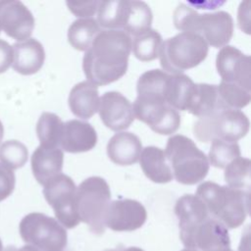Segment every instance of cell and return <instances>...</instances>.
<instances>
[{
	"mask_svg": "<svg viewBox=\"0 0 251 251\" xmlns=\"http://www.w3.org/2000/svg\"><path fill=\"white\" fill-rule=\"evenodd\" d=\"M131 42L124 30H101L83 56L82 69L88 81L97 86L121 78L127 70Z\"/></svg>",
	"mask_w": 251,
	"mask_h": 251,
	"instance_id": "cell-1",
	"label": "cell"
},
{
	"mask_svg": "<svg viewBox=\"0 0 251 251\" xmlns=\"http://www.w3.org/2000/svg\"><path fill=\"white\" fill-rule=\"evenodd\" d=\"M174 24L182 32L199 34L215 48L226 46L233 34V20L225 11L198 14L185 4H179L174 11Z\"/></svg>",
	"mask_w": 251,
	"mask_h": 251,
	"instance_id": "cell-2",
	"label": "cell"
},
{
	"mask_svg": "<svg viewBox=\"0 0 251 251\" xmlns=\"http://www.w3.org/2000/svg\"><path fill=\"white\" fill-rule=\"evenodd\" d=\"M173 176L182 184H196L209 172V161L203 151L188 137L176 134L168 139L165 149Z\"/></svg>",
	"mask_w": 251,
	"mask_h": 251,
	"instance_id": "cell-3",
	"label": "cell"
},
{
	"mask_svg": "<svg viewBox=\"0 0 251 251\" xmlns=\"http://www.w3.org/2000/svg\"><path fill=\"white\" fill-rule=\"evenodd\" d=\"M208 51L207 42L199 34L179 32L162 42L158 57L164 72L177 75L198 66Z\"/></svg>",
	"mask_w": 251,
	"mask_h": 251,
	"instance_id": "cell-4",
	"label": "cell"
},
{
	"mask_svg": "<svg viewBox=\"0 0 251 251\" xmlns=\"http://www.w3.org/2000/svg\"><path fill=\"white\" fill-rule=\"evenodd\" d=\"M250 122L240 110L219 109L213 114L199 118L194 124L193 132L201 142L221 139L236 142L244 137L249 130Z\"/></svg>",
	"mask_w": 251,
	"mask_h": 251,
	"instance_id": "cell-5",
	"label": "cell"
},
{
	"mask_svg": "<svg viewBox=\"0 0 251 251\" xmlns=\"http://www.w3.org/2000/svg\"><path fill=\"white\" fill-rule=\"evenodd\" d=\"M132 110L136 119L162 135L173 134L180 126L178 112L169 106L162 98L137 96Z\"/></svg>",
	"mask_w": 251,
	"mask_h": 251,
	"instance_id": "cell-6",
	"label": "cell"
},
{
	"mask_svg": "<svg viewBox=\"0 0 251 251\" xmlns=\"http://www.w3.org/2000/svg\"><path fill=\"white\" fill-rule=\"evenodd\" d=\"M197 195L213 210L231 218L242 216L244 200L248 199L249 192L222 186L213 181H204L198 186Z\"/></svg>",
	"mask_w": 251,
	"mask_h": 251,
	"instance_id": "cell-7",
	"label": "cell"
},
{
	"mask_svg": "<svg viewBox=\"0 0 251 251\" xmlns=\"http://www.w3.org/2000/svg\"><path fill=\"white\" fill-rule=\"evenodd\" d=\"M216 67L222 81L235 83L251 90L250 57L239 49L226 45L217 54Z\"/></svg>",
	"mask_w": 251,
	"mask_h": 251,
	"instance_id": "cell-8",
	"label": "cell"
},
{
	"mask_svg": "<svg viewBox=\"0 0 251 251\" xmlns=\"http://www.w3.org/2000/svg\"><path fill=\"white\" fill-rule=\"evenodd\" d=\"M0 28L18 42L24 41L30 38L34 18L21 1L0 0Z\"/></svg>",
	"mask_w": 251,
	"mask_h": 251,
	"instance_id": "cell-9",
	"label": "cell"
},
{
	"mask_svg": "<svg viewBox=\"0 0 251 251\" xmlns=\"http://www.w3.org/2000/svg\"><path fill=\"white\" fill-rule=\"evenodd\" d=\"M98 112L103 124L114 131L126 129L135 119L132 104L117 91L105 92L100 97Z\"/></svg>",
	"mask_w": 251,
	"mask_h": 251,
	"instance_id": "cell-10",
	"label": "cell"
},
{
	"mask_svg": "<svg viewBox=\"0 0 251 251\" xmlns=\"http://www.w3.org/2000/svg\"><path fill=\"white\" fill-rule=\"evenodd\" d=\"M43 186L45 199L54 207L57 215L64 220L73 216L76 191L74 180L69 176L60 174Z\"/></svg>",
	"mask_w": 251,
	"mask_h": 251,
	"instance_id": "cell-11",
	"label": "cell"
},
{
	"mask_svg": "<svg viewBox=\"0 0 251 251\" xmlns=\"http://www.w3.org/2000/svg\"><path fill=\"white\" fill-rule=\"evenodd\" d=\"M97 133L87 122L71 120L64 123L60 146L69 153L86 152L95 147Z\"/></svg>",
	"mask_w": 251,
	"mask_h": 251,
	"instance_id": "cell-12",
	"label": "cell"
},
{
	"mask_svg": "<svg viewBox=\"0 0 251 251\" xmlns=\"http://www.w3.org/2000/svg\"><path fill=\"white\" fill-rule=\"evenodd\" d=\"M13 69L24 75L37 73L43 66L45 51L43 45L35 38L16 42L13 46Z\"/></svg>",
	"mask_w": 251,
	"mask_h": 251,
	"instance_id": "cell-13",
	"label": "cell"
},
{
	"mask_svg": "<svg viewBox=\"0 0 251 251\" xmlns=\"http://www.w3.org/2000/svg\"><path fill=\"white\" fill-rule=\"evenodd\" d=\"M110 196V187L107 181L100 176H90L84 179L75 191L77 204L83 211H86L87 216H93L100 211Z\"/></svg>",
	"mask_w": 251,
	"mask_h": 251,
	"instance_id": "cell-14",
	"label": "cell"
},
{
	"mask_svg": "<svg viewBox=\"0 0 251 251\" xmlns=\"http://www.w3.org/2000/svg\"><path fill=\"white\" fill-rule=\"evenodd\" d=\"M64 154L59 147H44L39 145L31 156L33 176L41 185L62 174Z\"/></svg>",
	"mask_w": 251,
	"mask_h": 251,
	"instance_id": "cell-15",
	"label": "cell"
},
{
	"mask_svg": "<svg viewBox=\"0 0 251 251\" xmlns=\"http://www.w3.org/2000/svg\"><path fill=\"white\" fill-rule=\"evenodd\" d=\"M141 151V141L132 132H118L110 138L107 144L109 159L119 166H129L136 163Z\"/></svg>",
	"mask_w": 251,
	"mask_h": 251,
	"instance_id": "cell-16",
	"label": "cell"
},
{
	"mask_svg": "<svg viewBox=\"0 0 251 251\" xmlns=\"http://www.w3.org/2000/svg\"><path fill=\"white\" fill-rule=\"evenodd\" d=\"M99 99L97 86L88 80H84L76 83L72 88L68 102L75 116L87 120L98 111Z\"/></svg>",
	"mask_w": 251,
	"mask_h": 251,
	"instance_id": "cell-17",
	"label": "cell"
},
{
	"mask_svg": "<svg viewBox=\"0 0 251 251\" xmlns=\"http://www.w3.org/2000/svg\"><path fill=\"white\" fill-rule=\"evenodd\" d=\"M139 164L144 175L153 182L167 183L174 177L165 151L159 147L147 146L142 149Z\"/></svg>",
	"mask_w": 251,
	"mask_h": 251,
	"instance_id": "cell-18",
	"label": "cell"
},
{
	"mask_svg": "<svg viewBox=\"0 0 251 251\" xmlns=\"http://www.w3.org/2000/svg\"><path fill=\"white\" fill-rule=\"evenodd\" d=\"M196 83L183 74L169 75L166 85L165 100L175 110L187 111Z\"/></svg>",
	"mask_w": 251,
	"mask_h": 251,
	"instance_id": "cell-19",
	"label": "cell"
},
{
	"mask_svg": "<svg viewBox=\"0 0 251 251\" xmlns=\"http://www.w3.org/2000/svg\"><path fill=\"white\" fill-rule=\"evenodd\" d=\"M219 109L225 108L220 100L217 85L197 83L187 112L198 118H204Z\"/></svg>",
	"mask_w": 251,
	"mask_h": 251,
	"instance_id": "cell-20",
	"label": "cell"
},
{
	"mask_svg": "<svg viewBox=\"0 0 251 251\" xmlns=\"http://www.w3.org/2000/svg\"><path fill=\"white\" fill-rule=\"evenodd\" d=\"M100 31V25L95 19H77L69 26L68 40L75 49L86 52Z\"/></svg>",
	"mask_w": 251,
	"mask_h": 251,
	"instance_id": "cell-21",
	"label": "cell"
},
{
	"mask_svg": "<svg viewBox=\"0 0 251 251\" xmlns=\"http://www.w3.org/2000/svg\"><path fill=\"white\" fill-rule=\"evenodd\" d=\"M152 12L150 7L143 1H128L125 25L123 30L128 35H138L151 28Z\"/></svg>",
	"mask_w": 251,
	"mask_h": 251,
	"instance_id": "cell-22",
	"label": "cell"
},
{
	"mask_svg": "<svg viewBox=\"0 0 251 251\" xmlns=\"http://www.w3.org/2000/svg\"><path fill=\"white\" fill-rule=\"evenodd\" d=\"M127 10V0L100 1L97 10V23L108 29L123 30Z\"/></svg>",
	"mask_w": 251,
	"mask_h": 251,
	"instance_id": "cell-23",
	"label": "cell"
},
{
	"mask_svg": "<svg viewBox=\"0 0 251 251\" xmlns=\"http://www.w3.org/2000/svg\"><path fill=\"white\" fill-rule=\"evenodd\" d=\"M64 123L54 113L44 112L36 124V133L40 145L44 147H59Z\"/></svg>",
	"mask_w": 251,
	"mask_h": 251,
	"instance_id": "cell-24",
	"label": "cell"
},
{
	"mask_svg": "<svg viewBox=\"0 0 251 251\" xmlns=\"http://www.w3.org/2000/svg\"><path fill=\"white\" fill-rule=\"evenodd\" d=\"M162 42L161 34L157 30L149 28L146 31L134 36L133 41L131 42V50L133 55L139 61H153L159 56Z\"/></svg>",
	"mask_w": 251,
	"mask_h": 251,
	"instance_id": "cell-25",
	"label": "cell"
},
{
	"mask_svg": "<svg viewBox=\"0 0 251 251\" xmlns=\"http://www.w3.org/2000/svg\"><path fill=\"white\" fill-rule=\"evenodd\" d=\"M250 165L248 158L238 157L225 168V180L228 187L249 191L250 188Z\"/></svg>",
	"mask_w": 251,
	"mask_h": 251,
	"instance_id": "cell-26",
	"label": "cell"
},
{
	"mask_svg": "<svg viewBox=\"0 0 251 251\" xmlns=\"http://www.w3.org/2000/svg\"><path fill=\"white\" fill-rule=\"evenodd\" d=\"M220 100L225 108L239 110L246 107L251 99V90L235 83L221 81L217 85Z\"/></svg>",
	"mask_w": 251,
	"mask_h": 251,
	"instance_id": "cell-27",
	"label": "cell"
},
{
	"mask_svg": "<svg viewBox=\"0 0 251 251\" xmlns=\"http://www.w3.org/2000/svg\"><path fill=\"white\" fill-rule=\"evenodd\" d=\"M211 142L208 161L213 167L225 169L230 162L240 157V148L237 142L221 139H213Z\"/></svg>",
	"mask_w": 251,
	"mask_h": 251,
	"instance_id": "cell-28",
	"label": "cell"
},
{
	"mask_svg": "<svg viewBox=\"0 0 251 251\" xmlns=\"http://www.w3.org/2000/svg\"><path fill=\"white\" fill-rule=\"evenodd\" d=\"M26 146L19 140H7L0 146V164L14 171L22 168L27 161Z\"/></svg>",
	"mask_w": 251,
	"mask_h": 251,
	"instance_id": "cell-29",
	"label": "cell"
},
{
	"mask_svg": "<svg viewBox=\"0 0 251 251\" xmlns=\"http://www.w3.org/2000/svg\"><path fill=\"white\" fill-rule=\"evenodd\" d=\"M66 4L76 17L88 19L97 12L100 1H67Z\"/></svg>",
	"mask_w": 251,
	"mask_h": 251,
	"instance_id": "cell-30",
	"label": "cell"
},
{
	"mask_svg": "<svg viewBox=\"0 0 251 251\" xmlns=\"http://www.w3.org/2000/svg\"><path fill=\"white\" fill-rule=\"evenodd\" d=\"M15 183L16 177L14 172L0 164V202L12 194Z\"/></svg>",
	"mask_w": 251,
	"mask_h": 251,
	"instance_id": "cell-31",
	"label": "cell"
},
{
	"mask_svg": "<svg viewBox=\"0 0 251 251\" xmlns=\"http://www.w3.org/2000/svg\"><path fill=\"white\" fill-rule=\"evenodd\" d=\"M13 62V48L5 40L0 39V74L5 73Z\"/></svg>",
	"mask_w": 251,
	"mask_h": 251,
	"instance_id": "cell-32",
	"label": "cell"
},
{
	"mask_svg": "<svg viewBox=\"0 0 251 251\" xmlns=\"http://www.w3.org/2000/svg\"><path fill=\"white\" fill-rule=\"evenodd\" d=\"M3 136H4V126L0 121V144L2 142V139H3Z\"/></svg>",
	"mask_w": 251,
	"mask_h": 251,
	"instance_id": "cell-33",
	"label": "cell"
},
{
	"mask_svg": "<svg viewBox=\"0 0 251 251\" xmlns=\"http://www.w3.org/2000/svg\"><path fill=\"white\" fill-rule=\"evenodd\" d=\"M3 251H17V249L14 246H7L3 249Z\"/></svg>",
	"mask_w": 251,
	"mask_h": 251,
	"instance_id": "cell-34",
	"label": "cell"
},
{
	"mask_svg": "<svg viewBox=\"0 0 251 251\" xmlns=\"http://www.w3.org/2000/svg\"><path fill=\"white\" fill-rule=\"evenodd\" d=\"M3 245H2V241H1V239H0V251H3Z\"/></svg>",
	"mask_w": 251,
	"mask_h": 251,
	"instance_id": "cell-35",
	"label": "cell"
},
{
	"mask_svg": "<svg viewBox=\"0 0 251 251\" xmlns=\"http://www.w3.org/2000/svg\"><path fill=\"white\" fill-rule=\"evenodd\" d=\"M0 31H1V28H0Z\"/></svg>",
	"mask_w": 251,
	"mask_h": 251,
	"instance_id": "cell-36",
	"label": "cell"
}]
</instances>
